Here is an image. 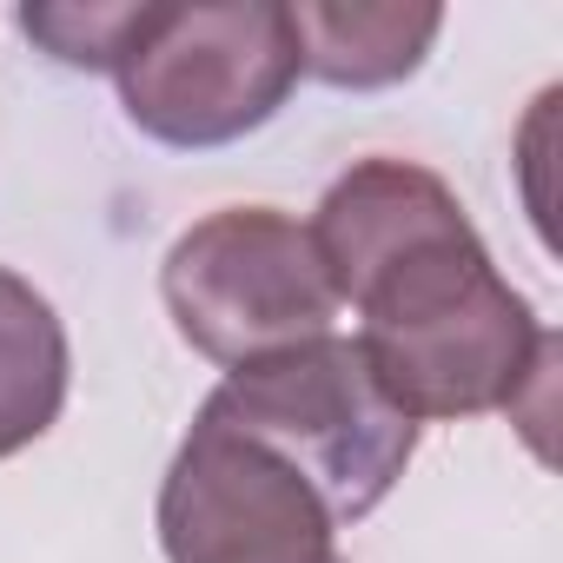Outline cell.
Instances as JSON below:
<instances>
[{
    "label": "cell",
    "mask_w": 563,
    "mask_h": 563,
    "mask_svg": "<svg viewBox=\"0 0 563 563\" xmlns=\"http://www.w3.org/2000/svg\"><path fill=\"white\" fill-rule=\"evenodd\" d=\"M339 306L358 312V352L411 418L510 411L543 424L556 332L490 265L457 192L418 159H358L306 219Z\"/></svg>",
    "instance_id": "1"
},
{
    "label": "cell",
    "mask_w": 563,
    "mask_h": 563,
    "mask_svg": "<svg viewBox=\"0 0 563 563\" xmlns=\"http://www.w3.org/2000/svg\"><path fill=\"white\" fill-rule=\"evenodd\" d=\"M126 120L179 153L232 146L258 133L299 87V34L278 0H133L113 47Z\"/></svg>",
    "instance_id": "2"
},
{
    "label": "cell",
    "mask_w": 563,
    "mask_h": 563,
    "mask_svg": "<svg viewBox=\"0 0 563 563\" xmlns=\"http://www.w3.org/2000/svg\"><path fill=\"white\" fill-rule=\"evenodd\" d=\"M206 411L258 438L272 457H286L325 497L339 530L372 517L391 497L424 431L385 398L358 339L345 332H325V339H306V345H286L272 358L225 372Z\"/></svg>",
    "instance_id": "3"
},
{
    "label": "cell",
    "mask_w": 563,
    "mask_h": 563,
    "mask_svg": "<svg viewBox=\"0 0 563 563\" xmlns=\"http://www.w3.org/2000/svg\"><path fill=\"white\" fill-rule=\"evenodd\" d=\"M159 299L179 339L219 372L325 339L339 325V292L312 225L278 206H225L186 225L159 265Z\"/></svg>",
    "instance_id": "4"
},
{
    "label": "cell",
    "mask_w": 563,
    "mask_h": 563,
    "mask_svg": "<svg viewBox=\"0 0 563 563\" xmlns=\"http://www.w3.org/2000/svg\"><path fill=\"white\" fill-rule=\"evenodd\" d=\"M159 550L166 563H345L325 497L212 411L166 464Z\"/></svg>",
    "instance_id": "5"
},
{
    "label": "cell",
    "mask_w": 563,
    "mask_h": 563,
    "mask_svg": "<svg viewBox=\"0 0 563 563\" xmlns=\"http://www.w3.org/2000/svg\"><path fill=\"white\" fill-rule=\"evenodd\" d=\"M299 74L325 87H398L424 67L431 41L444 34L438 8H292Z\"/></svg>",
    "instance_id": "6"
},
{
    "label": "cell",
    "mask_w": 563,
    "mask_h": 563,
    "mask_svg": "<svg viewBox=\"0 0 563 563\" xmlns=\"http://www.w3.org/2000/svg\"><path fill=\"white\" fill-rule=\"evenodd\" d=\"M67 378H74V352L60 312L21 272L0 265V457L54 431L67 405Z\"/></svg>",
    "instance_id": "7"
},
{
    "label": "cell",
    "mask_w": 563,
    "mask_h": 563,
    "mask_svg": "<svg viewBox=\"0 0 563 563\" xmlns=\"http://www.w3.org/2000/svg\"><path fill=\"white\" fill-rule=\"evenodd\" d=\"M133 8H27L21 27L67 67H107Z\"/></svg>",
    "instance_id": "8"
}]
</instances>
